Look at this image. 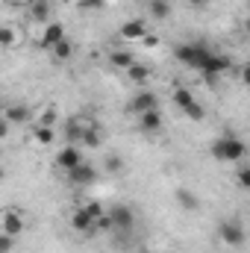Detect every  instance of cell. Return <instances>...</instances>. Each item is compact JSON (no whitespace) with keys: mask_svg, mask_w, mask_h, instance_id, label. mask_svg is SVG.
<instances>
[{"mask_svg":"<svg viewBox=\"0 0 250 253\" xmlns=\"http://www.w3.org/2000/svg\"><path fill=\"white\" fill-rule=\"evenodd\" d=\"M209 153H212L218 162H242L245 153H248V144H245L242 138H236V135H221V138L212 141Z\"/></svg>","mask_w":250,"mask_h":253,"instance_id":"obj_1","label":"cell"},{"mask_svg":"<svg viewBox=\"0 0 250 253\" xmlns=\"http://www.w3.org/2000/svg\"><path fill=\"white\" fill-rule=\"evenodd\" d=\"M230 68H233V62H230L227 56L209 53V56L203 59V65H200V74H203V80H206L209 85H215V83H218V77H221V74H227Z\"/></svg>","mask_w":250,"mask_h":253,"instance_id":"obj_2","label":"cell"},{"mask_svg":"<svg viewBox=\"0 0 250 253\" xmlns=\"http://www.w3.org/2000/svg\"><path fill=\"white\" fill-rule=\"evenodd\" d=\"M212 50L206 47V44H180L177 50H174V56L180 59L183 65H188V68H197L200 71V65H203V59L209 56Z\"/></svg>","mask_w":250,"mask_h":253,"instance_id":"obj_3","label":"cell"},{"mask_svg":"<svg viewBox=\"0 0 250 253\" xmlns=\"http://www.w3.org/2000/svg\"><path fill=\"white\" fill-rule=\"evenodd\" d=\"M218 236H221V242L227 248H245V242H248V233H245V227L239 221H221Z\"/></svg>","mask_w":250,"mask_h":253,"instance_id":"obj_4","label":"cell"},{"mask_svg":"<svg viewBox=\"0 0 250 253\" xmlns=\"http://www.w3.org/2000/svg\"><path fill=\"white\" fill-rule=\"evenodd\" d=\"M106 215H109V221H112V230H121V233H129V230H132V224H135L132 209L124 206V203L109 206V209H106Z\"/></svg>","mask_w":250,"mask_h":253,"instance_id":"obj_5","label":"cell"},{"mask_svg":"<svg viewBox=\"0 0 250 253\" xmlns=\"http://www.w3.org/2000/svg\"><path fill=\"white\" fill-rule=\"evenodd\" d=\"M68 180H71L74 186H91V183L97 180V171H94V165L80 162L77 168H71V171H68Z\"/></svg>","mask_w":250,"mask_h":253,"instance_id":"obj_6","label":"cell"},{"mask_svg":"<svg viewBox=\"0 0 250 253\" xmlns=\"http://www.w3.org/2000/svg\"><path fill=\"white\" fill-rule=\"evenodd\" d=\"M0 227H3V233L6 236H21L24 233V215L21 212H15V209H6L3 212V221H0Z\"/></svg>","mask_w":250,"mask_h":253,"instance_id":"obj_7","label":"cell"},{"mask_svg":"<svg viewBox=\"0 0 250 253\" xmlns=\"http://www.w3.org/2000/svg\"><path fill=\"white\" fill-rule=\"evenodd\" d=\"M80 162H83V153H80V147H77V144H68V147H62V150L56 153V165H59L62 171L77 168Z\"/></svg>","mask_w":250,"mask_h":253,"instance_id":"obj_8","label":"cell"},{"mask_svg":"<svg viewBox=\"0 0 250 253\" xmlns=\"http://www.w3.org/2000/svg\"><path fill=\"white\" fill-rule=\"evenodd\" d=\"M156 103H159V100H156V94H153V91H138V94L129 100V106H126V109H129L132 115H141V112H147V109H156Z\"/></svg>","mask_w":250,"mask_h":253,"instance_id":"obj_9","label":"cell"},{"mask_svg":"<svg viewBox=\"0 0 250 253\" xmlns=\"http://www.w3.org/2000/svg\"><path fill=\"white\" fill-rule=\"evenodd\" d=\"M62 39H65V27L53 21V24H47V27H44L42 39H39V47H42V50H50V47H53L56 42H62Z\"/></svg>","mask_w":250,"mask_h":253,"instance_id":"obj_10","label":"cell"},{"mask_svg":"<svg viewBox=\"0 0 250 253\" xmlns=\"http://www.w3.org/2000/svg\"><path fill=\"white\" fill-rule=\"evenodd\" d=\"M138 126H141V132H159L162 129V112H159V106L141 112L138 115Z\"/></svg>","mask_w":250,"mask_h":253,"instance_id":"obj_11","label":"cell"},{"mask_svg":"<svg viewBox=\"0 0 250 253\" xmlns=\"http://www.w3.org/2000/svg\"><path fill=\"white\" fill-rule=\"evenodd\" d=\"M144 33H147V24H144L141 18L121 24V39H124V42H141V36H144Z\"/></svg>","mask_w":250,"mask_h":253,"instance_id":"obj_12","label":"cell"},{"mask_svg":"<svg viewBox=\"0 0 250 253\" xmlns=\"http://www.w3.org/2000/svg\"><path fill=\"white\" fill-rule=\"evenodd\" d=\"M80 141H83L85 147H100V144H103V132H100V126L94 124V121H85V129H83Z\"/></svg>","mask_w":250,"mask_h":253,"instance_id":"obj_13","label":"cell"},{"mask_svg":"<svg viewBox=\"0 0 250 253\" xmlns=\"http://www.w3.org/2000/svg\"><path fill=\"white\" fill-rule=\"evenodd\" d=\"M71 227H74L77 233H94V221H91V215H88L83 206L71 215Z\"/></svg>","mask_w":250,"mask_h":253,"instance_id":"obj_14","label":"cell"},{"mask_svg":"<svg viewBox=\"0 0 250 253\" xmlns=\"http://www.w3.org/2000/svg\"><path fill=\"white\" fill-rule=\"evenodd\" d=\"M6 124H27L30 121V109L24 106V103H12L9 109H6V118H3Z\"/></svg>","mask_w":250,"mask_h":253,"instance_id":"obj_15","label":"cell"},{"mask_svg":"<svg viewBox=\"0 0 250 253\" xmlns=\"http://www.w3.org/2000/svg\"><path fill=\"white\" fill-rule=\"evenodd\" d=\"M177 203L186 209V212H194V209H200V200H197V194L194 191H188V189H177Z\"/></svg>","mask_w":250,"mask_h":253,"instance_id":"obj_16","label":"cell"},{"mask_svg":"<svg viewBox=\"0 0 250 253\" xmlns=\"http://www.w3.org/2000/svg\"><path fill=\"white\" fill-rule=\"evenodd\" d=\"M126 77H129L135 85H144V83L150 80V68H147V65H138V62H135V65H129V68H126Z\"/></svg>","mask_w":250,"mask_h":253,"instance_id":"obj_17","label":"cell"},{"mask_svg":"<svg viewBox=\"0 0 250 253\" xmlns=\"http://www.w3.org/2000/svg\"><path fill=\"white\" fill-rule=\"evenodd\" d=\"M30 18L33 21H47L50 18V3L47 0H33L30 3Z\"/></svg>","mask_w":250,"mask_h":253,"instance_id":"obj_18","label":"cell"},{"mask_svg":"<svg viewBox=\"0 0 250 253\" xmlns=\"http://www.w3.org/2000/svg\"><path fill=\"white\" fill-rule=\"evenodd\" d=\"M147 9H150V15H153L156 21H165V18L171 15V3H168V0H147Z\"/></svg>","mask_w":250,"mask_h":253,"instance_id":"obj_19","label":"cell"},{"mask_svg":"<svg viewBox=\"0 0 250 253\" xmlns=\"http://www.w3.org/2000/svg\"><path fill=\"white\" fill-rule=\"evenodd\" d=\"M109 62L115 65V68H121V71H126L129 65H135V56L129 50H112L109 53Z\"/></svg>","mask_w":250,"mask_h":253,"instance_id":"obj_20","label":"cell"},{"mask_svg":"<svg viewBox=\"0 0 250 253\" xmlns=\"http://www.w3.org/2000/svg\"><path fill=\"white\" fill-rule=\"evenodd\" d=\"M174 103H177L180 109H188V106L197 103V100H194V94L188 91L186 85H177V88H174Z\"/></svg>","mask_w":250,"mask_h":253,"instance_id":"obj_21","label":"cell"},{"mask_svg":"<svg viewBox=\"0 0 250 253\" xmlns=\"http://www.w3.org/2000/svg\"><path fill=\"white\" fill-rule=\"evenodd\" d=\"M88 121V118H85ZM85 121L83 118H71L68 124H65V135L71 138V141H80V135H83V129H85Z\"/></svg>","mask_w":250,"mask_h":253,"instance_id":"obj_22","label":"cell"},{"mask_svg":"<svg viewBox=\"0 0 250 253\" xmlns=\"http://www.w3.org/2000/svg\"><path fill=\"white\" fill-rule=\"evenodd\" d=\"M50 53H53V59H56V62H65V59H71L74 47H71V42H68V39H62V42H56V44L50 47Z\"/></svg>","mask_w":250,"mask_h":253,"instance_id":"obj_23","label":"cell"},{"mask_svg":"<svg viewBox=\"0 0 250 253\" xmlns=\"http://www.w3.org/2000/svg\"><path fill=\"white\" fill-rule=\"evenodd\" d=\"M33 138L39 141V144H53V138H56V132H53V126H33Z\"/></svg>","mask_w":250,"mask_h":253,"instance_id":"obj_24","label":"cell"},{"mask_svg":"<svg viewBox=\"0 0 250 253\" xmlns=\"http://www.w3.org/2000/svg\"><path fill=\"white\" fill-rule=\"evenodd\" d=\"M103 165H106V171H109L112 177H121V174H124V159H121L118 153H109Z\"/></svg>","mask_w":250,"mask_h":253,"instance_id":"obj_25","label":"cell"},{"mask_svg":"<svg viewBox=\"0 0 250 253\" xmlns=\"http://www.w3.org/2000/svg\"><path fill=\"white\" fill-rule=\"evenodd\" d=\"M39 126H56V109L47 106L42 115H39Z\"/></svg>","mask_w":250,"mask_h":253,"instance_id":"obj_26","label":"cell"},{"mask_svg":"<svg viewBox=\"0 0 250 253\" xmlns=\"http://www.w3.org/2000/svg\"><path fill=\"white\" fill-rule=\"evenodd\" d=\"M183 112H186V118H191V121H203V118H206V109H203L200 103H191V106L183 109Z\"/></svg>","mask_w":250,"mask_h":253,"instance_id":"obj_27","label":"cell"},{"mask_svg":"<svg viewBox=\"0 0 250 253\" xmlns=\"http://www.w3.org/2000/svg\"><path fill=\"white\" fill-rule=\"evenodd\" d=\"M83 209H85V212L91 215V221H97L100 215H106V209H103V203H97V200H91V203H85Z\"/></svg>","mask_w":250,"mask_h":253,"instance_id":"obj_28","label":"cell"},{"mask_svg":"<svg viewBox=\"0 0 250 253\" xmlns=\"http://www.w3.org/2000/svg\"><path fill=\"white\" fill-rule=\"evenodd\" d=\"M15 44V30L12 27H0V47H12Z\"/></svg>","mask_w":250,"mask_h":253,"instance_id":"obj_29","label":"cell"},{"mask_svg":"<svg viewBox=\"0 0 250 253\" xmlns=\"http://www.w3.org/2000/svg\"><path fill=\"white\" fill-rule=\"evenodd\" d=\"M236 174H239V186H242V189H250V168L248 165H242Z\"/></svg>","mask_w":250,"mask_h":253,"instance_id":"obj_30","label":"cell"},{"mask_svg":"<svg viewBox=\"0 0 250 253\" xmlns=\"http://www.w3.org/2000/svg\"><path fill=\"white\" fill-rule=\"evenodd\" d=\"M141 44H144L147 50H153V47H159V36H153V33H144V36H141Z\"/></svg>","mask_w":250,"mask_h":253,"instance_id":"obj_31","label":"cell"},{"mask_svg":"<svg viewBox=\"0 0 250 253\" xmlns=\"http://www.w3.org/2000/svg\"><path fill=\"white\" fill-rule=\"evenodd\" d=\"M12 242H15V239H12V236H6V233L0 230V253H9V251H12Z\"/></svg>","mask_w":250,"mask_h":253,"instance_id":"obj_32","label":"cell"},{"mask_svg":"<svg viewBox=\"0 0 250 253\" xmlns=\"http://www.w3.org/2000/svg\"><path fill=\"white\" fill-rule=\"evenodd\" d=\"M80 6L83 9H97V6H103V0H80Z\"/></svg>","mask_w":250,"mask_h":253,"instance_id":"obj_33","label":"cell"},{"mask_svg":"<svg viewBox=\"0 0 250 253\" xmlns=\"http://www.w3.org/2000/svg\"><path fill=\"white\" fill-rule=\"evenodd\" d=\"M206 3H209V0H188V6H194V9H203Z\"/></svg>","mask_w":250,"mask_h":253,"instance_id":"obj_34","label":"cell"},{"mask_svg":"<svg viewBox=\"0 0 250 253\" xmlns=\"http://www.w3.org/2000/svg\"><path fill=\"white\" fill-rule=\"evenodd\" d=\"M6 132H9V124H6V121L0 118V138H6Z\"/></svg>","mask_w":250,"mask_h":253,"instance_id":"obj_35","label":"cell"},{"mask_svg":"<svg viewBox=\"0 0 250 253\" xmlns=\"http://www.w3.org/2000/svg\"><path fill=\"white\" fill-rule=\"evenodd\" d=\"M6 3H12V6H24L27 0H6Z\"/></svg>","mask_w":250,"mask_h":253,"instance_id":"obj_36","label":"cell"},{"mask_svg":"<svg viewBox=\"0 0 250 253\" xmlns=\"http://www.w3.org/2000/svg\"><path fill=\"white\" fill-rule=\"evenodd\" d=\"M3 177H6V171H3V168H0V180H3Z\"/></svg>","mask_w":250,"mask_h":253,"instance_id":"obj_37","label":"cell"},{"mask_svg":"<svg viewBox=\"0 0 250 253\" xmlns=\"http://www.w3.org/2000/svg\"><path fill=\"white\" fill-rule=\"evenodd\" d=\"M62 3H74V0H62Z\"/></svg>","mask_w":250,"mask_h":253,"instance_id":"obj_38","label":"cell"}]
</instances>
